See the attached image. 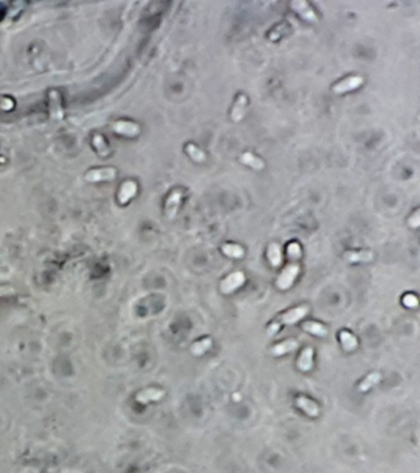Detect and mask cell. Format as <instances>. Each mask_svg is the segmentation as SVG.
I'll return each instance as SVG.
<instances>
[{"label":"cell","instance_id":"cell-1","mask_svg":"<svg viewBox=\"0 0 420 473\" xmlns=\"http://www.w3.org/2000/svg\"><path fill=\"white\" fill-rule=\"evenodd\" d=\"M308 310H310V308H308L307 306H300V307L294 308V310H287L286 313L281 314L278 320L270 324L266 332L268 336H275L281 326H290V324H294L300 320H302V318L307 314Z\"/></svg>","mask_w":420,"mask_h":473},{"label":"cell","instance_id":"cell-2","mask_svg":"<svg viewBox=\"0 0 420 473\" xmlns=\"http://www.w3.org/2000/svg\"><path fill=\"white\" fill-rule=\"evenodd\" d=\"M300 272V266L297 264H290L284 269L282 272L278 275L276 285L280 290H288L292 286V284L296 280L297 275Z\"/></svg>","mask_w":420,"mask_h":473},{"label":"cell","instance_id":"cell-3","mask_svg":"<svg viewBox=\"0 0 420 473\" xmlns=\"http://www.w3.org/2000/svg\"><path fill=\"white\" fill-rule=\"evenodd\" d=\"M118 175V170L115 168H96L92 169L85 174V180L88 182H99L114 180Z\"/></svg>","mask_w":420,"mask_h":473},{"label":"cell","instance_id":"cell-4","mask_svg":"<svg viewBox=\"0 0 420 473\" xmlns=\"http://www.w3.org/2000/svg\"><path fill=\"white\" fill-rule=\"evenodd\" d=\"M48 108L50 118L54 120V121L63 120L64 111H63L62 96H60V94L57 90H50L48 92Z\"/></svg>","mask_w":420,"mask_h":473},{"label":"cell","instance_id":"cell-5","mask_svg":"<svg viewBox=\"0 0 420 473\" xmlns=\"http://www.w3.org/2000/svg\"><path fill=\"white\" fill-rule=\"evenodd\" d=\"M244 282H246V275H244L243 272H240V271H236V272L230 274V275L220 282V291L226 294H232L233 291H236V290L240 288Z\"/></svg>","mask_w":420,"mask_h":473},{"label":"cell","instance_id":"cell-6","mask_svg":"<svg viewBox=\"0 0 420 473\" xmlns=\"http://www.w3.org/2000/svg\"><path fill=\"white\" fill-rule=\"evenodd\" d=\"M111 128H112V131L116 132V134L127 136V137H136V136L140 134V124H134V122L132 121H124V120L114 122V124H111Z\"/></svg>","mask_w":420,"mask_h":473},{"label":"cell","instance_id":"cell-7","mask_svg":"<svg viewBox=\"0 0 420 473\" xmlns=\"http://www.w3.org/2000/svg\"><path fill=\"white\" fill-rule=\"evenodd\" d=\"M182 191L180 190V188H175L174 191L170 192V195L166 201V216L168 217L169 220H172L175 217V214H176L180 202H182Z\"/></svg>","mask_w":420,"mask_h":473},{"label":"cell","instance_id":"cell-8","mask_svg":"<svg viewBox=\"0 0 420 473\" xmlns=\"http://www.w3.org/2000/svg\"><path fill=\"white\" fill-rule=\"evenodd\" d=\"M138 190V185L137 182H134V180H127V182H122V185L120 186V190L118 192V204H126L130 200L134 198L136 194H137Z\"/></svg>","mask_w":420,"mask_h":473},{"label":"cell","instance_id":"cell-9","mask_svg":"<svg viewBox=\"0 0 420 473\" xmlns=\"http://www.w3.org/2000/svg\"><path fill=\"white\" fill-rule=\"evenodd\" d=\"M364 83L362 76H348L345 78L344 80L339 82L333 86V92L336 94H344V92H352V90L358 89L361 84Z\"/></svg>","mask_w":420,"mask_h":473},{"label":"cell","instance_id":"cell-10","mask_svg":"<svg viewBox=\"0 0 420 473\" xmlns=\"http://www.w3.org/2000/svg\"><path fill=\"white\" fill-rule=\"evenodd\" d=\"M164 394H166V392H164L163 390L147 388L144 390H140V393H137V396H136V400H137L140 403L147 404V403L152 402V400H160V398L163 397Z\"/></svg>","mask_w":420,"mask_h":473},{"label":"cell","instance_id":"cell-11","mask_svg":"<svg viewBox=\"0 0 420 473\" xmlns=\"http://www.w3.org/2000/svg\"><path fill=\"white\" fill-rule=\"evenodd\" d=\"M291 6L294 8V12L297 14H300L303 18H306L307 21H310V22H317L318 18L317 15L314 14L313 9H310V5L307 4L306 2H291Z\"/></svg>","mask_w":420,"mask_h":473},{"label":"cell","instance_id":"cell-12","mask_svg":"<svg viewBox=\"0 0 420 473\" xmlns=\"http://www.w3.org/2000/svg\"><path fill=\"white\" fill-rule=\"evenodd\" d=\"M246 104H248V99L244 94H240L236 99V102H234L232 108V112H230V118H232V121L234 122H239L242 118H244V114H246Z\"/></svg>","mask_w":420,"mask_h":473},{"label":"cell","instance_id":"cell-13","mask_svg":"<svg viewBox=\"0 0 420 473\" xmlns=\"http://www.w3.org/2000/svg\"><path fill=\"white\" fill-rule=\"evenodd\" d=\"M297 348H298V342H297V340L288 339V340H285V342L276 344L275 346L271 349V354H272L274 356H281V355L287 354V352H294V350H296Z\"/></svg>","mask_w":420,"mask_h":473},{"label":"cell","instance_id":"cell-14","mask_svg":"<svg viewBox=\"0 0 420 473\" xmlns=\"http://www.w3.org/2000/svg\"><path fill=\"white\" fill-rule=\"evenodd\" d=\"M296 404L298 406V408H301L303 412H306V414H308L310 416H320V406H317V403L313 402V400H308L306 397H297L296 398Z\"/></svg>","mask_w":420,"mask_h":473},{"label":"cell","instance_id":"cell-15","mask_svg":"<svg viewBox=\"0 0 420 473\" xmlns=\"http://www.w3.org/2000/svg\"><path fill=\"white\" fill-rule=\"evenodd\" d=\"M344 259L349 262H368L374 259V253L370 250L345 252Z\"/></svg>","mask_w":420,"mask_h":473},{"label":"cell","instance_id":"cell-16","mask_svg":"<svg viewBox=\"0 0 420 473\" xmlns=\"http://www.w3.org/2000/svg\"><path fill=\"white\" fill-rule=\"evenodd\" d=\"M313 366V349L312 348H306L300 355L298 361H297V368L301 371H310Z\"/></svg>","mask_w":420,"mask_h":473},{"label":"cell","instance_id":"cell-17","mask_svg":"<svg viewBox=\"0 0 420 473\" xmlns=\"http://www.w3.org/2000/svg\"><path fill=\"white\" fill-rule=\"evenodd\" d=\"M268 259L270 264L274 268L280 266L282 262V253H281V246L278 243H271L268 248Z\"/></svg>","mask_w":420,"mask_h":473},{"label":"cell","instance_id":"cell-18","mask_svg":"<svg viewBox=\"0 0 420 473\" xmlns=\"http://www.w3.org/2000/svg\"><path fill=\"white\" fill-rule=\"evenodd\" d=\"M240 162L246 166H250V168L255 169V170H262L265 168V163L262 160V159L258 158L256 156H254L252 153H243L240 156Z\"/></svg>","mask_w":420,"mask_h":473},{"label":"cell","instance_id":"cell-19","mask_svg":"<svg viewBox=\"0 0 420 473\" xmlns=\"http://www.w3.org/2000/svg\"><path fill=\"white\" fill-rule=\"evenodd\" d=\"M302 326L306 332L314 334V336H326V334H328V329L323 324L318 323V322H304Z\"/></svg>","mask_w":420,"mask_h":473},{"label":"cell","instance_id":"cell-20","mask_svg":"<svg viewBox=\"0 0 420 473\" xmlns=\"http://www.w3.org/2000/svg\"><path fill=\"white\" fill-rule=\"evenodd\" d=\"M92 146H94L96 152L99 153L101 156H110V147H108V142H106L105 138L101 134H94V137H92Z\"/></svg>","mask_w":420,"mask_h":473},{"label":"cell","instance_id":"cell-21","mask_svg":"<svg viewBox=\"0 0 420 473\" xmlns=\"http://www.w3.org/2000/svg\"><path fill=\"white\" fill-rule=\"evenodd\" d=\"M222 252L227 256L234 258V259H240L244 256V249L238 244L233 243H226L222 246Z\"/></svg>","mask_w":420,"mask_h":473},{"label":"cell","instance_id":"cell-22","mask_svg":"<svg viewBox=\"0 0 420 473\" xmlns=\"http://www.w3.org/2000/svg\"><path fill=\"white\" fill-rule=\"evenodd\" d=\"M381 378L382 376L380 372H372V374H368V377L361 382L360 386H358V390H360L361 392H366V390H370L371 387H374V384H378V382L381 381Z\"/></svg>","mask_w":420,"mask_h":473},{"label":"cell","instance_id":"cell-23","mask_svg":"<svg viewBox=\"0 0 420 473\" xmlns=\"http://www.w3.org/2000/svg\"><path fill=\"white\" fill-rule=\"evenodd\" d=\"M340 340H342V346H344V349L348 350V352H352V350H355L356 346H358V340H356V338L352 333H349V332L346 330L340 332Z\"/></svg>","mask_w":420,"mask_h":473},{"label":"cell","instance_id":"cell-24","mask_svg":"<svg viewBox=\"0 0 420 473\" xmlns=\"http://www.w3.org/2000/svg\"><path fill=\"white\" fill-rule=\"evenodd\" d=\"M211 346H212V339L204 338L202 340H198V342H194L192 346H191V352L196 356H200L202 354H204V352H206Z\"/></svg>","mask_w":420,"mask_h":473},{"label":"cell","instance_id":"cell-25","mask_svg":"<svg viewBox=\"0 0 420 473\" xmlns=\"http://www.w3.org/2000/svg\"><path fill=\"white\" fill-rule=\"evenodd\" d=\"M185 150H186V153L191 156V159L198 162V163H202V162L206 160V154L202 152L200 148L196 147L195 144H192V143L186 144Z\"/></svg>","mask_w":420,"mask_h":473},{"label":"cell","instance_id":"cell-26","mask_svg":"<svg viewBox=\"0 0 420 473\" xmlns=\"http://www.w3.org/2000/svg\"><path fill=\"white\" fill-rule=\"evenodd\" d=\"M287 254H288V258L291 260H298L301 258V246H300L298 243H291L287 248Z\"/></svg>","mask_w":420,"mask_h":473},{"label":"cell","instance_id":"cell-27","mask_svg":"<svg viewBox=\"0 0 420 473\" xmlns=\"http://www.w3.org/2000/svg\"><path fill=\"white\" fill-rule=\"evenodd\" d=\"M403 304L409 308H416L418 306V298L414 294H406L403 298Z\"/></svg>","mask_w":420,"mask_h":473},{"label":"cell","instance_id":"cell-28","mask_svg":"<svg viewBox=\"0 0 420 473\" xmlns=\"http://www.w3.org/2000/svg\"><path fill=\"white\" fill-rule=\"evenodd\" d=\"M419 223H420L419 222V210H416V211L414 212L413 216L409 218V226H410V227H413V228H418Z\"/></svg>","mask_w":420,"mask_h":473},{"label":"cell","instance_id":"cell-29","mask_svg":"<svg viewBox=\"0 0 420 473\" xmlns=\"http://www.w3.org/2000/svg\"><path fill=\"white\" fill-rule=\"evenodd\" d=\"M0 106H2L4 110H9V108H12V102H10L9 99H5V98H4V99L0 102Z\"/></svg>","mask_w":420,"mask_h":473}]
</instances>
